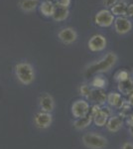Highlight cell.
I'll return each instance as SVG.
<instances>
[{
    "mask_svg": "<svg viewBox=\"0 0 133 149\" xmlns=\"http://www.w3.org/2000/svg\"><path fill=\"white\" fill-rule=\"evenodd\" d=\"M39 0H21L19 2V7L24 12H32L37 8Z\"/></svg>",
    "mask_w": 133,
    "mask_h": 149,
    "instance_id": "16",
    "label": "cell"
},
{
    "mask_svg": "<svg viewBox=\"0 0 133 149\" xmlns=\"http://www.w3.org/2000/svg\"><path fill=\"white\" fill-rule=\"evenodd\" d=\"M89 110H91V107H89L88 102H86V100H83V98L77 100L76 102H74L71 107L72 114L76 119L81 118V117L88 115L89 113Z\"/></svg>",
    "mask_w": 133,
    "mask_h": 149,
    "instance_id": "4",
    "label": "cell"
},
{
    "mask_svg": "<svg viewBox=\"0 0 133 149\" xmlns=\"http://www.w3.org/2000/svg\"><path fill=\"white\" fill-rule=\"evenodd\" d=\"M126 6L127 4L125 3L124 1L122 2H119V3H116L115 5H113L111 7V13L112 15H116V16H119L120 15H125V9H126Z\"/></svg>",
    "mask_w": 133,
    "mask_h": 149,
    "instance_id": "19",
    "label": "cell"
},
{
    "mask_svg": "<svg viewBox=\"0 0 133 149\" xmlns=\"http://www.w3.org/2000/svg\"><path fill=\"white\" fill-rule=\"evenodd\" d=\"M56 5L53 2L50 1H44L41 3L40 5V11L46 17H52L53 14H54Z\"/></svg>",
    "mask_w": 133,
    "mask_h": 149,
    "instance_id": "18",
    "label": "cell"
},
{
    "mask_svg": "<svg viewBox=\"0 0 133 149\" xmlns=\"http://www.w3.org/2000/svg\"><path fill=\"white\" fill-rule=\"evenodd\" d=\"M58 37L62 41L64 44H72L74 42H76L78 39V34H77L76 30L71 27L64 28L58 33Z\"/></svg>",
    "mask_w": 133,
    "mask_h": 149,
    "instance_id": "9",
    "label": "cell"
},
{
    "mask_svg": "<svg viewBox=\"0 0 133 149\" xmlns=\"http://www.w3.org/2000/svg\"><path fill=\"white\" fill-rule=\"evenodd\" d=\"M91 122H93V115H91V113H88L84 117H81V118L77 119L74 123V126L76 127L77 129H79V130H83V129L88 127Z\"/></svg>",
    "mask_w": 133,
    "mask_h": 149,
    "instance_id": "17",
    "label": "cell"
},
{
    "mask_svg": "<svg viewBox=\"0 0 133 149\" xmlns=\"http://www.w3.org/2000/svg\"><path fill=\"white\" fill-rule=\"evenodd\" d=\"M121 149H133V143L132 142H124L122 144Z\"/></svg>",
    "mask_w": 133,
    "mask_h": 149,
    "instance_id": "27",
    "label": "cell"
},
{
    "mask_svg": "<svg viewBox=\"0 0 133 149\" xmlns=\"http://www.w3.org/2000/svg\"><path fill=\"white\" fill-rule=\"evenodd\" d=\"M106 95H107L102 88H93V90H91L88 100L94 102L95 104L101 105L106 102Z\"/></svg>",
    "mask_w": 133,
    "mask_h": 149,
    "instance_id": "12",
    "label": "cell"
},
{
    "mask_svg": "<svg viewBox=\"0 0 133 149\" xmlns=\"http://www.w3.org/2000/svg\"><path fill=\"white\" fill-rule=\"evenodd\" d=\"M116 80L121 83V81H125L127 80H129V74L126 71H119L116 74Z\"/></svg>",
    "mask_w": 133,
    "mask_h": 149,
    "instance_id": "23",
    "label": "cell"
},
{
    "mask_svg": "<svg viewBox=\"0 0 133 149\" xmlns=\"http://www.w3.org/2000/svg\"><path fill=\"white\" fill-rule=\"evenodd\" d=\"M39 107L41 111L51 112L55 109V100L50 93H44L39 97Z\"/></svg>",
    "mask_w": 133,
    "mask_h": 149,
    "instance_id": "8",
    "label": "cell"
},
{
    "mask_svg": "<svg viewBox=\"0 0 133 149\" xmlns=\"http://www.w3.org/2000/svg\"><path fill=\"white\" fill-rule=\"evenodd\" d=\"M132 88H133V85L129 80L119 83V90L122 93H126V95L127 93H131Z\"/></svg>",
    "mask_w": 133,
    "mask_h": 149,
    "instance_id": "21",
    "label": "cell"
},
{
    "mask_svg": "<svg viewBox=\"0 0 133 149\" xmlns=\"http://www.w3.org/2000/svg\"><path fill=\"white\" fill-rule=\"evenodd\" d=\"M106 44H107V42H106L105 37H103L102 35L96 34L93 35L88 40V46L91 52H100L105 49Z\"/></svg>",
    "mask_w": 133,
    "mask_h": 149,
    "instance_id": "6",
    "label": "cell"
},
{
    "mask_svg": "<svg viewBox=\"0 0 133 149\" xmlns=\"http://www.w3.org/2000/svg\"><path fill=\"white\" fill-rule=\"evenodd\" d=\"M56 2V6H61L68 8L71 4V0H55Z\"/></svg>",
    "mask_w": 133,
    "mask_h": 149,
    "instance_id": "24",
    "label": "cell"
},
{
    "mask_svg": "<svg viewBox=\"0 0 133 149\" xmlns=\"http://www.w3.org/2000/svg\"><path fill=\"white\" fill-rule=\"evenodd\" d=\"M46 1H50V2H53V1H55V0H46Z\"/></svg>",
    "mask_w": 133,
    "mask_h": 149,
    "instance_id": "28",
    "label": "cell"
},
{
    "mask_svg": "<svg viewBox=\"0 0 133 149\" xmlns=\"http://www.w3.org/2000/svg\"><path fill=\"white\" fill-rule=\"evenodd\" d=\"M16 79L23 86H29L35 81L36 74L33 66L28 62H20L14 68Z\"/></svg>",
    "mask_w": 133,
    "mask_h": 149,
    "instance_id": "1",
    "label": "cell"
},
{
    "mask_svg": "<svg viewBox=\"0 0 133 149\" xmlns=\"http://www.w3.org/2000/svg\"><path fill=\"white\" fill-rule=\"evenodd\" d=\"M114 28L118 34H126V33L131 31L132 23L129 19L125 17H117L114 20Z\"/></svg>",
    "mask_w": 133,
    "mask_h": 149,
    "instance_id": "10",
    "label": "cell"
},
{
    "mask_svg": "<svg viewBox=\"0 0 133 149\" xmlns=\"http://www.w3.org/2000/svg\"><path fill=\"white\" fill-rule=\"evenodd\" d=\"M106 128L110 132H117L121 129L123 125V119L120 116H111L108 118L107 122H106Z\"/></svg>",
    "mask_w": 133,
    "mask_h": 149,
    "instance_id": "13",
    "label": "cell"
},
{
    "mask_svg": "<svg viewBox=\"0 0 133 149\" xmlns=\"http://www.w3.org/2000/svg\"><path fill=\"white\" fill-rule=\"evenodd\" d=\"M117 61V57L114 53H108L105 57H103L100 61L97 63H94L88 67V74H93L96 73H103V72H107L114 66V64Z\"/></svg>",
    "mask_w": 133,
    "mask_h": 149,
    "instance_id": "2",
    "label": "cell"
},
{
    "mask_svg": "<svg viewBox=\"0 0 133 149\" xmlns=\"http://www.w3.org/2000/svg\"><path fill=\"white\" fill-rule=\"evenodd\" d=\"M69 9L65 8V7H61V6H56L54 14H53L52 17L54 18V20L58 21V22H61V21H64L69 17Z\"/></svg>",
    "mask_w": 133,
    "mask_h": 149,
    "instance_id": "15",
    "label": "cell"
},
{
    "mask_svg": "<svg viewBox=\"0 0 133 149\" xmlns=\"http://www.w3.org/2000/svg\"><path fill=\"white\" fill-rule=\"evenodd\" d=\"M105 85H106V80L101 76H97L95 78H93V81H91V86L94 88H103Z\"/></svg>",
    "mask_w": 133,
    "mask_h": 149,
    "instance_id": "20",
    "label": "cell"
},
{
    "mask_svg": "<svg viewBox=\"0 0 133 149\" xmlns=\"http://www.w3.org/2000/svg\"><path fill=\"white\" fill-rule=\"evenodd\" d=\"M108 118H109V111L107 109H100L97 111L93 114V121L98 127L104 126Z\"/></svg>",
    "mask_w": 133,
    "mask_h": 149,
    "instance_id": "11",
    "label": "cell"
},
{
    "mask_svg": "<svg viewBox=\"0 0 133 149\" xmlns=\"http://www.w3.org/2000/svg\"><path fill=\"white\" fill-rule=\"evenodd\" d=\"M53 123V115L49 112L39 111L34 115V124L39 129H47Z\"/></svg>",
    "mask_w": 133,
    "mask_h": 149,
    "instance_id": "5",
    "label": "cell"
},
{
    "mask_svg": "<svg viewBox=\"0 0 133 149\" xmlns=\"http://www.w3.org/2000/svg\"><path fill=\"white\" fill-rule=\"evenodd\" d=\"M91 88H89L88 85H81V88H79V93L83 97L88 98L89 95H91Z\"/></svg>",
    "mask_w": 133,
    "mask_h": 149,
    "instance_id": "22",
    "label": "cell"
},
{
    "mask_svg": "<svg viewBox=\"0 0 133 149\" xmlns=\"http://www.w3.org/2000/svg\"><path fill=\"white\" fill-rule=\"evenodd\" d=\"M118 0H104V5L105 7H108V8H111L113 5L117 3Z\"/></svg>",
    "mask_w": 133,
    "mask_h": 149,
    "instance_id": "26",
    "label": "cell"
},
{
    "mask_svg": "<svg viewBox=\"0 0 133 149\" xmlns=\"http://www.w3.org/2000/svg\"><path fill=\"white\" fill-rule=\"evenodd\" d=\"M106 102L110 107H120L122 105V97L119 93L111 92L106 95Z\"/></svg>",
    "mask_w": 133,
    "mask_h": 149,
    "instance_id": "14",
    "label": "cell"
},
{
    "mask_svg": "<svg viewBox=\"0 0 133 149\" xmlns=\"http://www.w3.org/2000/svg\"><path fill=\"white\" fill-rule=\"evenodd\" d=\"M125 15L128 17H133V4H129L125 9Z\"/></svg>",
    "mask_w": 133,
    "mask_h": 149,
    "instance_id": "25",
    "label": "cell"
},
{
    "mask_svg": "<svg viewBox=\"0 0 133 149\" xmlns=\"http://www.w3.org/2000/svg\"><path fill=\"white\" fill-rule=\"evenodd\" d=\"M114 21V16L109 10H100L95 15V24L100 27H109Z\"/></svg>",
    "mask_w": 133,
    "mask_h": 149,
    "instance_id": "7",
    "label": "cell"
},
{
    "mask_svg": "<svg viewBox=\"0 0 133 149\" xmlns=\"http://www.w3.org/2000/svg\"><path fill=\"white\" fill-rule=\"evenodd\" d=\"M83 143L89 149H103L107 146V139L95 132H88L84 134Z\"/></svg>",
    "mask_w": 133,
    "mask_h": 149,
    "instance_id": "3",
    "label": "cell"
}]
</instances>
